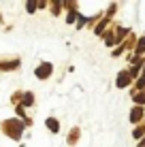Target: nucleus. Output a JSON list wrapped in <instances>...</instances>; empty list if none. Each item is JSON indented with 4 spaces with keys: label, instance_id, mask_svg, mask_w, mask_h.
I'll return each mask as SVG.
<instances>
[{
    "label": "nucleus",
    "instance_id": "obj_1",
    "mask_svg": "<svg viewBox=\"0 0 145 147\" xmlns=\"http://www.w3.org/2000/svg\"><path fill=\"white\" fill-rule=\"evenodd\" d=\"M0 130H2L4 136H9V139H13V141H19L24 136L26 124H24L22 119H17V117H11V119H4L2 124H0Z\"/></svg>",
    "mask_w": 145,
    "mask_h": 147
},
{
    "label": "nucleus",
    "instance_id": "obj_2",
    "mask_svg": "<svg viewBox=\"0 0 145 147\" xmlns=\"http://www.w3.org/2000/svg\"><path fill=\"white\" fill-rule=\"evenodd\" d=\"M19 66H22V60H19L17 55H13V58H0V70H2V73L17 70Z\"/></svg>",
    "mask_w": 145,
    "mask_h": 147
},
{
    "label": "nucleus",
    "instance_id": "obj_3",
    "mask_svg": "<svg viewBox=\"0 0 145 147\" xmlns=\"http://www.w3.org/2000/svg\"><path fill=\"white\" fill-rule=\"evenodd\" d=\"M51 73H53V66H51V62H41V64L36 66V70H34L36 79H41V81L49 79V77H51Z\"/></svg>",
    "mask_w": 145,
    "mask_h": 147
},
{
    "label": "nucleus",
    "instance_id": "obj_4",
    "mask_svg": "<svg viewBox=\"0 0 145 147\" xmlns=\"http://www.w3.org/2000/svg\"><path fill=\"white\" fill-rule=\"evenodd\" d=\"M117 88H128V85L132 83V77H130V73L128 70H119V75H117Z\"/></svg>",
    "mask_w": 145,
    "mask_h": 147
},
{
    "label": "nucleus",
    "instance_id": "obj_5",
    "mask_svg": "<svg viewBox=\"0 0 145 147\" xmlns=\"http://www.w3.org/2000/svg\"><path fill=\"white\" fill-rule=\"evenodd\" d=\"M34 105V94L32 92H22V107H32Z\"/></svg>",
    "mask_w": 145,
    "mask_h": 147
},
{
    "label": "nucleus",
    "instance_id": "obj_6",
    "mask_svg": "<svg viewBox=\"0 0 145 147\" xmlns=\"http://www.w3.org/2000/svg\"><path fill=\"white\" fill-rule=\"evenodd\" d=\"M141 117H143V107H134L130 111V121H132V124H139Z\"/></svg>",
    "mask_w": 145,
    "mask_h": 147
},
{
    "label": "nucleus",
    "instance_id": "obj_7",
    "mask_svg": "<svg viewBox=\"0 0 145 147\" xmlns=\"http://www.w3.org/2000/svg\"><path fill=\"white\" fill-rule=\"evenodd\" d=\"M45 124H47V128L51 130L53 134L60 132V124H58V119H56V117H47V119H45Z\"/></svg>",
    "mask_w": 145,
    "mask_h": 147
},
{
    "label": "nucleus",
    "instance_id": "obj_8",
    "mask_svg": "<svg viewBox=\"0 0 145 147\" xmlns=\"http://www.w3.org/2000/svg\"><path fill=\"white\" fill-rule=\"evenodd\" d=\"M81 136V132H79V128H73L71 130V136H68V145H75L77 143V139Z\"/></svg>",
    "mask_w": 145,
    "mask_h": 147
},
{
    "label": "nucleus",
    "instance_id": "obj_9",
    "mask_svg": "<svg viewBox=\"0 0 145 147\" xmlns=\"http://www.w3.org/2000/svg\"><path fill=\"white\" fill-rule=\"evenodd\" d=\"M134 90L137 92H145V73L139 77V81H137V85H134Z\"/></svg>",
    "mask_w": 145,
    "mask_h": 147
},
{
    "label": "nucleus",
    "instance_id": "obj_10",
    "mask_svg": "<svg viewBox=\"0 0 145 147\" xmlns=\"http://www.w3.org/2000/svg\"><path fill=\"white\" fill-rule=\"evenodd\" d=\"M134 51H137L139 55H143L145 53V36L141 38V40H139V43H137V47H134Z\"/></svg>",
    "mask_w": 145,
    "mask_h": 147
},
{
    "label": "nucleus",
    "instance_id": "obj_11",
    "mask_svg": "<svg viewBox=\"0 0 145 147\" xmlns=\"http://www.w3.org/2000/svg\"><path fill=\"white\" fill-rule=\"evenodd\" d=\"M132 98H134V102H137V105H145V92H137Z\"/></svg>",
    "mask_w": 145,
    "mask_h": 147
},
{
    "label": "nucleus",
    "instance_id": "obj_12",
    "mask_svg": "<svg viewBox=\"0 0 145 147\" xmlns=\"http://www.w3.org/2000/svg\"><path fill=\"white\" fill-rule=\"evenodd\" d=\"M132 134H134V139H141V136H145V126H137Z\"/></svg>",
    "mask_w": 145,
    "mask_h": 147
},
{
    "label": "nucleus",
    "instance_id": "obj_13",
    "mask_svg": "<svg viewBox=\"0 0 145 147\" xmlns=\"http://www.w3.org/2000/svg\"><path fill=\"white\" fill-rule=\"evenodd\" d=\"M38 7V2H26V9H28V13H34V9Z\"/></svg>",
    "mask_w": 145,
    "mask_h": 147
},
{
    "label": "nucleus",
    "instance_id": "obj_14",
    "mask_svg": "<svg viewBox=\"0 0 145 147\" xmlns=\"http://www.w3.org/2000/svg\"><path fill=\"white\" fill-rule=\"evenodd\" d=\"M139 147H145V136H143L141 141H139Z\"/></svg>",
    "mask_w": 145,
    "mask_h": 147
}]
</instances>
